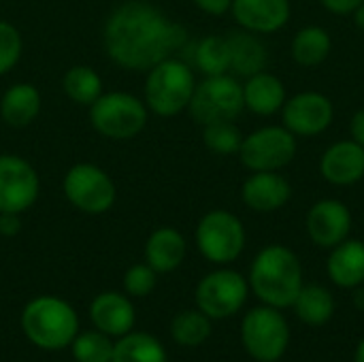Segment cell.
<instances>
[{
    "instance_id": "obj_1",
    "label": "cell",
    "mask_w": 364,
    "mask_h": 362,
    "mask_svg": "<svg viewBox=\"0 0 364 362\" xmlns=\"http://www.w3.org/2000/svg\"><path fill=\"white\" fill-rule=\"evenodd\" d=\"M188 41V30L147 0H126L105 19L107 55L126 70H149Z\"/></svg>"
},
{
    "instance_id": "obj_2",
    "label": "cell",
    "mask_w": 364,
    "mask_h": 362,
    "mask_svg": "<svg viewBox=\"0 0 364 362\" xmlns=\"http://www.w3.org/2000/svg\"><path fill=\"white\" fill-rule=\"evenodd\" d=\"M252 292L264 303L275 309H288L294 305L303 282V265L299 256L279 243L262 247L252 267L247 280Z\"/></svg>"
},
{
    "instance_id": "obj_3",
    "label": "cell",
    "mask_w": 364,
    "mask_h": 362,
    "mask_svg": "<svg viewBox=\"0 0 364 362\" xmlns=\"http://www.w3.org/2000/svg\"><path fill=\"white\" fill-rule=\"evenodd\" d=\"M21 329L34 346L43 350H62L79 333L77 312L58 297H36L21 314Z\"/></svg>"
},
{
    "instance_id": "obj_4",
    "label": "cell",
    "mask_w": 364,
    "mask_h": 362,
    "mask_svg": "<svg viewBox=\"0 0 364 362\" xmlns=\"http://www.w3.org/2000/svg\"><path fill=\"white\" fill-rule=\"evenodd\" d=\"M194 87V70L183 60L171 55L147 70L145 105L160 117H175L188 109Z\"/></svg>"
},
{
    "instance_id": "obj_5",
    "label": "cell",
    "mask_w": 364,
    "mask_h": 362,
    "mask_svg": "<svg viewBox=\"0 0 364 362\" xmlns=\"http://www.w3.org/2000/svg\"><path fill=\"white\" fill-rule=\"evenodd\" d=\"M145 100L128 92H102L90 105V122L98 134L111 141L134 139L147 124Z\"/></svg>"
},
{
    "instance_id": "obj_6",
    "label": "cell",
    "mask_w": 364,
    "mask_h": 362,
    "mask_svg": "<svg viewBox=\"0 0 364 362\" xmlns=\"http://www.w3.org/2000/svg\"><path fill=\"white\" fill-rule=\"evenodd\" d=\"M194 237L198 252L213 265L235 262L243 254L247 241L243 222L226 209L207 211L198 220Z\"/></svg>"
},
{
    "instance_id": "obj_7",
    "label": "cell",
    "mask_w": 364,
    "mask_h": 362,
    "mask_svg": "<svg viewBox=\"0 0 364 362\" xmlns=\"http://www.w3.org/2000/svg\"><path fill=\"white\" fill-rule=\"evenodd\" d=\"M241 341L245 352L258 362H277L288 350L290 326L282 309L260 305L247 312L241 322Z\"/></svg>"
},
{
    "instance_id": "obj_8",
    "label": "cell",
    "mask_w": 364,
    "mask_h": 362,
    "mask_svg": "<svg viewBox=\"0 0 364 362\" xmlns=\"http://www.w3.org/2000/svg\"><path fill=\"white\" fill-rule=\"evenodd\" d=\"M243 109V83H239L228 73L205 77L200 83H196L192 100L188 105L192 119L200 126L215 122H235Z\"/></svg>"
},
{
    "instance_id": "obj_9",
    "label": "cell",
    "mask_w": 364,
    "mask_h": 362,
    "mask_svg": "<svg viewBox=\"0 0 364 362\" xmlns=\"http://www.w3.org/2000/svg\"><path fill=\"white\" fill-rule=\"evenodd\" d=\"M299 151V139L286 126H262L243 137L239 160L252 173L282 171Z\"/></svg>"
},
{
    "instance_id": "obj_10",
    "label": "cell",
    "mask_w": 364,
    "mask_h": 362,
    "mask_svg": "<svg viewBox=\"0 0 364 362\" xmlns=\"http://www.w3.org/2000/svg\"><path fill=\"white\" fill-rule=\"evenodd\" d=\"M62 190L75 209L90 215L107 213L117 198V188L109 173L92 162L70 166L62 179Z\"/></svg>"
},
{
    "instance_id": "obj_11",
    "label": "cell",
    "mask_w": 364,
    "mask_h": 362,
    "mask_svg": "<svg viewBox=\"0 0 364 362\" xmlns=\"http://www.w3.org/2000/svg\"><path fill=\"white\" fill-rule=\"evenodd\" d=\"M250 284L232 269H218L205 275L196 286V305L211 320L235 316L247 301Z\"/></svg>"
},
{
    "instance_id": "obj_12",
    "label": "cell",
    "mask_w": 364,
    "mask_h": 362,
    "mask_svg": "<svg viewBox=\"0 0 364 362\" xmlns=\"http://www.w3.org/2000/svg\"><path fill=\"white\" fill-rule=\"evenodd\" d=\"M41 192L36 169L17 154H0V213L28 211Z\"/></svg>"
},
{
    "instance_id": "obj_13",
    "label": "cell",
    "mask_w": 364,
    "mask_h": 362,
    "mask_svg": "<svg viewBox=\"0 0 364 362\" xmlns=\"http://www.w3.org/2000/svg\"><path fill=\"white\" fill-rule=\"evenodd\" d=\"M335 119V105L322 92H299L286 98L282 107V126H286L296 139L318 137L331 128Z\"/></svg>"
},
{
    "instance_id": "obj_14",
    "label": "cell",
    "mask_w": 364,
    "mask_h": 362,
    "mask_svg": "<svg viewBox=\"0 0 364 362\" xmlns=\"http://www.w3.org/2000/svg\"><path fill=\"white\" fill-rule=\"evenodd\" d=\"M352 211L339 198H322L311 205L305 218V228L314 245L333 250L352 233Z\"/></svg>"
},
{
    "instance_id": "obj_15",
    "label": "cell",
    "mask_w": 364,
    "mask_h": 362,
    "mask_svg": "<svg viewBox=\"0 0 364 362\" xmlns=\"http://www.w3.org/2000/svg\"><path fill=\"white\" fill-rule=\"evenodd\" d=\"M324 181L337 188H348L364 179V147L352 139L328 145L320 158Z\"/></svg>"
},
{
    "instance_id": "obj_16",
    "label": "cell",
    "mask_w": 364,
    "mask_h": 362,
    "mask_svg": "<svg viewBox=\"0 0 364 362\" xmlns=\"http://www.w3.org/2000/svg\"><path fill=\"white\" fill-rule=\"evenodd\" d=\"M292 198L290 181L279 171L252 173L241 186V201L256 213H273L288 205Z\"/></svg>"
},
{
    "instance_id": "obj_17",
    "label": "cell",
    "mask_w": 364,
    "mask_h": 362,
    "mask_svg": "<svg viewBox=\"0 0 364 362\" xmlns=\"http://www.w3.org/2000/svg\"><path fill=\"white\" fill-rule=\"evenodd\" d=\"M230 13L239 28L254 34H273L290 21L292 6L290 0H232Z\"/></svg>"
},
{
    "instance_id": "obj_18",
    "label": "cell",
    "mask_w": 364,
    "mask_h": 362,
    "mask_svg": "<svg viewBox=\"0 0 364 362\" xmlns=\"http://www.w3.org/2000/svg\"><path fill=\"white\" fill-rule=\"evenodd\" d=\"M90 318L109 337H124L134 326V305L119 292H102L92 301Z\"/></svg>"
},
{
    "instance_id": "obj_19",
    "label": "cell",
    "mask_w": 364,
    "mask_h": 362,
    "mask_svg": "<svg viewBox=\"0 0 364 362\" xmlns=\"http://www.w3.org/2000/svg\"><path fill=\"white\" fill-rule=\"evenodd\" d=\"M326 273L331 282L343 290L364 286V243L358 239H346L335 245L326 260Z\"/></svg>"
},
{
    "instance_id": "obj_20",
    "label": "cell",
    "mask_w": 364,
    "mask_h": 362,
    "mask_svg": "<svg viewBox=\"0 0 364 362\" xmlns=\"http://www.w3.org/2000/svg\"><path fill=\"white\" fill-rule=\"evenodd\" d=\"M228 51H230V70L239 77H252L262 73L269 64V49L262 43L260 34L247 32L243 28L226 34Z\"/></svg>"
},
{
    "instance_id": "obj_21",
    "label": "cell",
    "mask_w": 364,
    "mask_h": 362,
    "mask_svg": "<svg viewBox=\"0 0 364 362\" xmlns=\"http://www.w3.org/2000/svg\"><path fill=\"white\" fill-rule=\"evenodd\" d=\"M286 102V85L273 73H256L243 83V105L247 111L269 117L282 111Z\"/></svg>"
},
{
    "instance_id": "obj_22",
    "label": "cell",
    "mask_w": 364,
    "mask_h": 362,
    "mask_svg": "<svg viewBox=\"0 0 364 362\" xmlns=\"http://www.w3.org/2000/svg\"><path fill=\"white\" fill-rule=\"evenodd\" d=\"M188 254L186 237L171 226L154 230L145 243V262L156 273H171L181 267Z\"/></svg>"
},
{
    "instance_id": "obj_23",
    "label": "cell",
    "mask_w": 364,
    "mask_h": 362,
    "mask_svg": "<svg viewBox=\"0 0 364 362\" xmlns=\"http://www.w3.org/2000/svg\"><path fill=\"white\" fill-rule=\"evenodd\" d=\"M41 113V94L32 83L19 81L6 87L0 98V117L11 128L30 126Z\"/></svg>"
},
{
    "instance_id": "obj_24",
    "label": "cell",
    "mask_w": 364,
    "mask_h": 362,
    "mask_svg": "<svg viewBox=\"0 0 364 362\" xmlns=\"http://www.w3.org/2000/svg\"><path fill=\"white\" fill-rule=\"evenodd\" d=\"M333 51V38L322 26L301 28L290 43V55L299 66H320Z\"/></svg>"
},
{
    "instance_id": "obj_25",
    "label": "cell",
    "mask_w": 364,
    "mask_h": 362,
    "mask_svg": "<svg viewBox=\"0 0 364 362\" xmlns=\"http://www.w3.org/2000/svg\"><path fill=\"white\" fill-rule=\"evenodd\" d=\"M292 307L299 320L307 326H324L335 314V297L328 288L320 284H309L301 288Z\"/></svg>"
},
{
    "instance_id": "obj_26",
    "label": "cell",
    "mask_w": 364,
    "mask_h": 362,
    "mask_svg": "<svg viewBox=\"0 0 364 362\" xmlns=\"http://www.w3.org/2000/svg\"><path fill=\"white\" fill-rule=\"evenodd\" d=\"M111 362H168L162 344L147 333H128L113 346Z\"/></svg>"
},
{
    "instance_id": "obj_27",
    "label": "cell",
    "mask_w": 364,
    "mask_h": 362,
    "mask_svg": "<svg viewBox=\"0 0 364 362\" xmlns=\"http://www.w3.org/2000/svg\"><path fill=\"white\" fill-rule=\"evenodd\" d=\"M62 90L73 102L90 107L102 94V79L92 66L77 64V66H70L64 73Z\"/></svg>"
},
{
    "instance_id": "obj_28",
    "label": "cell",
    "mask_w": 364,
    "mask_h": 362,
    "mask_svg": "<svg viewBox=\"0 0 364 362\" xmlns=\"http://www.w3.org/2000/svg\"><path fill=\"white\" fill-rule=\"evenodd\" d=\"M194 64L205 77L226 75L230 70V51L226 36L209 34L200 38L194 49Z\"/></svg>"
},
{
    "instance_id": "obj_29",
    "label": "cell",
    "mask_w": 364,
    "mask_h": 362,
    "mask_svg": "<svg viewBox=\"0 0 364 362\" xmlns=\"http://www.w3.org/2000/svg\"><path fill=\"white\" fill-rule=\"evenodd\" d=\"M171 335L179 346L194 348L209 339L211 335V318L200 309H188L175 316L171 324Z\"/></svg>"
},
{
    "instance_id": "obj_30",
    "label": "cell",
    "mask_w": 364,
    "mask_h": 362,
    "mask_svg": "<svg viewBox=\"0 0 364 362\" xmlns=\"http://www.w3.org/2000/svg\"><path fill=\"white\" fill-rule=\"evenodd\" d=\"M203 143L218 156H237L243 143V134L235 122H215L203 126Z\"/></svg>"
},
{
    "instance_id": "obj_31",
    "label": "cell",
    "mask_w": 364,
    "mask_h": 362,
    "mask_svg": "<svg viewBox=\"0 0 364 362\" xmlns=\"http://www.w3.org/2000/svg\"><path fill=\"white\" fill-rule=\"evenodd\" d=\"M73 356L77 362H111L113 344L109 335L100 331L77 333L73 339Z\"/></svg>"
},
{
    "instance_id": "obj_32",
    "label": "cell",
    "mask_w": 364,
    "mask_h": 362,
    "mask_svg": "<svg viewBox=\"0 0 364 362\" xmlns=\"http://www.w3.org/2000/svg\"><path fill=\"white\" fill-rule=\"evenodd\" d=\"M21 34L19 30L11 23L0 19V75H6L9 70H13V66L19 62L21 58Z\"/></svg>"
},
{
    "instance_id": "obj_33",
    "label": "cell",
    "mask_w": 364,
    "mask_h": 362,
    "mask_svg": "<svg viewBox=\"0 0 364 362\" xmlns=\"http://www.w3.org/2000/svg\"><path fill=\"white\" fill-rule=\"evenodd\" d=\"M156 271L145 265H132L124 275V288L130 297H147L156 288Z\"/></svg>"
},
{
    "instance_id": "obj_34",
    "label": "cell",
    "mask_w": 364,
    "mask_h": 362,
    "mask_svg": "<svg viewBox=\"0 0 364 362\" xmlns=\"http://www.w3.org/2000/svg\"><path fill=\"white\" fill-rule=\"evenodd\" d=\"M320 2L333 15H352L364 0H320Z\"/></svg>"
},
{
    "instance_id": "obj_35",
    "label": "cell",
    "mask_w": 364,
    "mask_h": 362,
    "mask_svg": "<svg viewBox=\"0 0 364 362\" xmlns=\"http://www.w3.org/2000/svg\"><path fill=\"white\" fill-rule=\"evenodd\" d=\"M19 215L21 213H9V211H2L0 213V235L2 237H15L21 230Z\"/></svg>"
},
{
    "instance_id": "obj_36",
    "label": "cell",
    "mask_w": 364,
    "mask_h": 362,
    "mask_svg": "<svg viewBox=\"0 0 364 362\" xmlns=\"http://www.w3.org/2000/svg\"><path fill=\"white\" fill-rule=\"evenodd\" d=\"M196 9H200L207 15H224L230 11L232 0H192Z\"/></svg>"
},
{
    "instance_id": "obj_37",
    "label": "cell",
    "mask_w": 364,
    "mask_h": 362,
    "mask_svg": "<svg viewBox=\"0 0 364 362\" xmlns=\"http://www.w3.org/2000/svg\"><path fill=\"white\" fill-rule=\"evenodd\" d=\"M350 134H352V141H356L358 145H363L364 147V109H358V111L352 115Z\"/></svg>"
},
{
    "instance_id": "obj_38",
    "label": "cell",
    "mask_w": 364,
    "mask_h": 362,
    "mask_svg": "<svg viewBox=\"0 0 364 362\" xmlns=\"http://www.w3.org/2000/svg\"><path fill=\"white\" fill-rule=\"evenodd\" d=\"M352 15H354V23H356V28H360V30L364 32V2L358 6V9H356V11H354V13H352Z\"/></svg>"
},
{
    "instance_id": "obj_39",
    "label": "cell",
    "mask_w": 364,
    "mask_h": 362,
    "mask_svg": "<svg viewBox=\"0 0 364 362\" xmlns=\"http://www.w3.org/2000/svg\"><path fill=\"white\" fill-rule=\"evenodd\" d=\"M354 362H364V339H360V344L356 346V352H354Z\"/></svg>"
},
{
    "instance_id": "obj_40",
    "label": "cell",
    "mask_w": 364,
    "mask_h": 362,
    "mask_svg": "<svg viewBox=\"0 0 364 362\" xmlns=\"http://www.w3.org/2000/svg\"><path fill=\"white\" fill-rule=\"evenodd\" d=\"M356 290V294H354V299H356V305L364 309V288L363 286H358V288H354Z\"/></svg>"
}]
</instances>
